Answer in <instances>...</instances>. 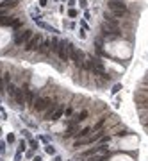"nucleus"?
<instances>
[{
  "label": "nucleus",
  "mask_w": 148,
  "mask_h": 161,
  "mask_svg": "<svg viewBox=\"0 0 148 161\" xmlns=\"http://www.w3.org/2000/svg\"><path fill=\"white\" fill-rule=\"evenodd\" d=\"M75 47L70 43V41H59V48H57V54L61 57V61H68L70 56H72V50Z\"/></svg>",
  "instance_id": "nucleus-1"
},
{
  "label": "nucleus",
  "mask_w": 148,
  "mask_h": 161,
  "mask_svg": "<svg viewBox=\"0 0 148 161\" xmlns=\"http://www.w3.org/2000/svg\"><path fill=\"white\" fill-rule=\"evenodd\" d=\"M70 59L75 63V66H78V68H84V52L82 50H78V48H73L72 50V56H70Z\"/></svg>",
  "instance_id": "nucleus-2"
},
{
  "label": "nucleus",
  "mask_w": 148,
  "mask_h": 161,
  "mask_svg": "<svg viewBox=\"0 0 148 161\" xmlns=\"http://www.w3.org/2000/svg\"><path fill=\"white\" fill-rule=\"evenodd\" d=\"M50 104H52V99H48V97H43V99H37L36 102H34V111H37V113H41V111H45L46 108H50Z\"/></svg>",
  "instance_id": "nucleus-3"
},
{
  "label": "nucleus",
  "mask_w": 148,
  "mask_h": 161,
  "mask_svg": "<svg viewBox=\"0 0 148 161\" xmlns=\"http://www.w3.org/2000/svg\"><path fill=\"white\" fill-rule=\"evenodd\" d=\"M39 45H41V36L36 34V36H32V38L29 40V43L25 45V50H27V52H32V50L39 48Z\"/></svg>",
  "instance_id": "nucleus-4"
},
{
  "label": "nucleus",
  "mask_w": 148,
  "mask_h": 161,
  "mask_svg": "<svg viewBox=\"0 0 148 161\" xmlns=\"http://www.w3.org/2000/svg\"><path fill=\"white\" fill-rule=\"evenodd\" d=\"M109 9L111 11H121V13H127V4H123L121 0H109Z\"/></svg>",
  "instance_id": "nucleus-5"
},
{
  "label": "nucleus",
  "mask_w": 148,
  "mask_h": 161,
  "mask_svg": "<svg viewBox=\"0 0 148 161\" xmlns=\"http://www.w3.org/2000/svg\"><path fill=\"white\" fill-rule=\"evenodd\" d=\"M13 100L16 102V106H23L25 104V91H23V88H16V91L13 95Z\"/></svg>",
  "instance_id": "nucleus-6"
},
{
  "label": "nucleus",
  "mask_w": 148,
  "mask_h": 161,
  "mask_svg": "<svg viewBox=\"0 0 148 161\" xmlns=\"http://www.w3.org/2000/svg\"><path fill=\"white\" fill-rule=\"evenodd\" d=\"M31 38H32V34H31V31H23V32H20V34L16 36V40H14V41H16L18 45H22V43H25V45H27Z\"/></svg>",
  "instance_id": "nucleus-7"
},
{
  "label": "nucleus",
  "mask_w": 148,
  "mask_h": 161,
  "mask_svg": "<svg viewBox=\"0 0 148 161\" xmlns=\"http://www.w3.org/2000/svg\"><path fill=\"white\" fill-rule=\"evenodd\" d=\"M23 91H25V104H34V102H36L34 91L29 90V86H23Z\"/></svg>",
  "instance_id": "nucleus-8"
},
{
  "label": "nucleus",
  "mask_w": 148,
  "mask_h": 161,
  "mask_svg": "<svg viewBox=\"0 0 148 161\" xmlns=\"http://www.w3.org/2000/svg\"><path fill=\"white\" fill-rule=\"evenodd\" d=\"M55 109H57V104H50V108H48V111L45 113V120H52V115L55 113Z\"/></svg>",
  "instance_id": "nucleus-9"
},
{
  "label": "nucleus",
  "mask_w": 148,
  "mask_h": 161,
  "mask_svg": "<svg viewBox=\"0 0 148 161\" xmlns=\"http://www.w3.org/2000/svg\"><path fill=\"white\" fill-rule=\"evenodd\" d=\"M87 115H89V113H87V111L84 109V111H80L78 115H75L73 122H70V123H77V122H80V120H86V118H87Z\"/></svg>",
  "instance_id": "nucleus-10"
},
{
  "label": "nucleus",
  "mask_w": 148,
  "mask_h": 161,
  "mask_svg": "<svg viewBox=\"0 0 148 161\" xmlns=\"http://www.w3.org/2000/svg\"><path fill=\"white\" fill-rule=\"evenodd\" d=\"M41 54H48V50H52L50 48V41H41V45H39V48H37Z\"/></svg>",
  "instance_id": "nucleus-11"
},
{
  "label": "nucleus",
  "mask_w": 148,
  "mask_h": 161,
  "mask_svg": "<svg viewBox=\"0 0 148 161\" xmlns=\"http://www.w3.org/2000/svg\"><path fill=\"white\" fill-rule=\"evenodd\" d=\"M16 5V0H4L0 2V7H14Z\"/></svg>",
  "instance_id": "nucleus-12"
},
{
  "label": "nucleus",
  "mask_w": 148,
  "mask_h": 161,
  "mask_svg": "<svg viewBox=\"0 0 148 161\" xmlns=\"http://www.w3.org/2000/svg\"><path fill=\"white\" fill-rule=\"evenodd\" d=\"M91 131H93L91 127H86V129H82V131H78V132H77V136H78V138H84V136H87V134H89Z\"/></svg>",
  "instance_id": "nucleus-13"
},
{
  "label": "nucleus",
  "mask_w": 148,
  "mask_h": 161,
  "mask_svg": "<svg viewBox=\"0 0 148 161\" xmlns=\"http://www.w3.org/2000/svg\"><path fill=\"white\" fill-rule=\"evenodd\" d=\"M61 117H63V108H57V109H55V113L52 115V120H59Z\"/></svg>",
  "instance_id": "nucleus-14"
},
{
  "label": "nucleus",
  "mask_w": 148,
  "mask_h": 161,
  "mask_svg": "<svg viewBox=\"0 0 148 161\" xmlns=\"http://www.w3.org/2000/svg\"><path fill=\"white\" fill-rule=\"evenodd\" d=\"M75 131H77V125L75 123H70V129H68V132H66V138H70V136H73Z\"/></svg>",
  "instance_id": "nucleus-15"
},
{
  "label": "nucleus",
  "mask_w": 148,
  "mask_h": 161,
  "mask_svg": "<svg viewBox=\"0 0 148 161\" xmlns=\"http://www.w3.org/2000/svg\"><path fill=\"white\" fill-rule=\"evenodd\" d=\"M46 152H48V154L52 156V154H55V149H54L52 145H46Z\"/></svg>",
  "instance_id": "nucleus-16"
},
{
  "label": "nucleus",
  "mask_w": 148,
  "mask_h": 161,
  "mask_svg": "<svg viewBox=\"0 0 148 161\" xmlns=\"http://www.w3.org/2000/svg\"><path fill=\"white\" fill-rule=\"evenodd\" d=\"M112 13H114V16H118V18H120V16H123V14H125V13H121V11H112Z\"/></svg>",
  "instance_id": "nucleus-17"
},
{
  "label": "nucleus",
  "mask_w": 148,
  "mask_h": 161,
  "mask_svg": "<svg viewBox=\"0 0 148 161\" xmlns=\"http://www.w3.org/2000/svg\"><path fill=\"white\" fill-rule=\"evenodd\" d=\"M120 90H121V86H120V84H116V86H114V90H112V93H118Z\"/></svg>",
  "instance_id": "nucleus-18"
},
{
  "label": "nucleus",
  "mask_w": 148,
  "mask_h": 161,
  "mask_svg": "<svg viewBox=\"0 0 148 161\" xmlns=\"http://www.w3.org/2000/svg\"><path fill=\"white\" fill-rule=\"evenodd\" d=\"M31 149H37V141H34V140L31 141Z\"/></svg>",
  "instance_id": "nucleus-19"
},
{
  "label": "nucleus",
  "mask_w": 148,
  "mask_h": 161,
  "mask_svg": "<svg viewBox=\"0 0 148 161\" xmlns=\"http://www.w3.org/2000/svg\"><path fill=\"white\" fill-rule=\"evenodd\" d=\"M7 141H9V143L14 141V134H9V136H7Z\"/></svg>",
  "instance_id": "nucleus-20"
},
{
  "label": "nucleus",
  "mask_w": 148,
  "mask_h": 161,
  "mask_svg": "<svg viewBox=\"0 0 148 161\" xmlns=\"http://www.w3.org/2000/svg\"><path fill=\"white\" fill-rule=\"evenodd\" d=\"M70 16H77V11L75 9H70Z\"/></svg>",
  "instance_id": "nucleus-21"
},
{
  "label": "nucleus",
  "mask_w": 148,
  "mask_h": 161,
  "mask_svg": "<svg viewBox=\"0 0 148 161\" xmlns=\"http://www.w3.org/2000/svg\"><path fill=\"white\" fill-rule=\"evenodd\" d=\"M4 152V143H0V154Z\"/></svg>",
  "instance_id": "nucleus-22"
},
{
  "label": "nucleus",
  "mask_w": 148,
  "mask_h": 161,
  "mask_svg": "<svg viewBox=\"0 0 148 161\" xmlns=\"http://www.w3.org/2000/svg\"><path fill=\"white\" fill-rule=\"evenodd\" d=\"M54 161H63V159H61L59 156H55V158H54Z\"/></svg>",
  "instance_id": "nucleus-23"
},
{
  "label": "nucleus",
  "mask_w": 148,
  "mask_h": 161,
  "mask_svg": "<svg viewBox=\"0 0 148 161\" xmlns=\"http://www.w3.org/2000/svg\"><path fill=\"white\" fill-rule=\"evenodd\" d=\"M32 161H41V158H39V156H36V158H34Z\"/></svg>",
  "instance_id": "nucleus-24"
}]
</instances>
